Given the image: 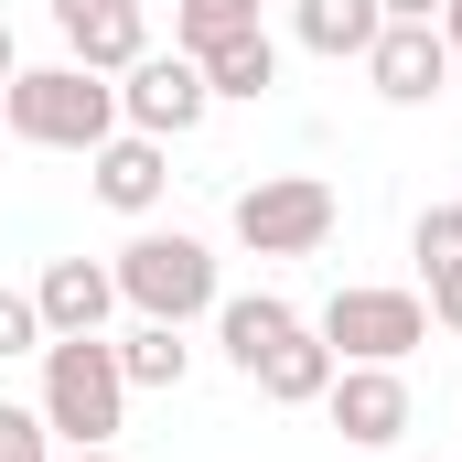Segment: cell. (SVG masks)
Returning <instances> with one entry per match:
<instances>
[{
  "label": "cell",
  "mask_w": 462,
  "mask_h": 462,
  "mask_svg": "<svg viewBox=\"0 0 462 462\" xmlns=\"http://www.w3.org/2000/svg\"><path fill=\"white\" fill-rule=\"evenodd\" d=\"M365 76H376L387 108H430L462 65H452V43H441V22H387V32L365 43Z\"/></svg>",
  "instance_id": "ba28073f"
},
{
  "label": "cell",
  "mask_w": 462,
  "mask_h": 462,
  "mask_svg": "<svg viewBox=\"0 0 462 462\" xmlns=\"http://www.w3.org/2000/svg\"><path fill=\"white\" fill-rule=\"evenodd\" d=\"M247 22H258V0H172V43H183V54L226 43V32H247Z\"/></svg>",
  "instance_id": "e0dca14e"
},
{
  "label": "cell",
  "mask_w": 462,
  "mask_h": 462,
  "mask_svg": "<svg viewBox=\"0 0 462 462\" xmlns=\"http://www.w3.org/2000/svg\"><path fill=\"white\" fill-rule=\"evenodd\" d=\"M87 183H97V205H108V216H151V205L172 194V140L108 129V140L87 151Z\"/></svg>",
  "instance_id": "30bf717a"
},
{
  "label": "cell",
  "mask_w": 462,
  "mask_h": 462,
  "mask_svg": "<svg viewBox=\"0 0 462 462\" xmlns=\"http://www.w3.org/2000/svg\"><path fill=\"white\" fill-rule=\"evenodd\" d=\"M43 11H54L65 54L97 65V76H129V65L151 54V11H140V0H43Z\"/></svg>",
  "instance_id": "9c48e42d"
},
{
  "label": "cell",
  "mask_w": 462,
  "mask_h": 462,
  "mask_svg": "<svg viewBox=\"0 0 462 462\" xmlns=\"http://www.w3.org/2000/svg\"><path fill=\"white\" fill-rule=\"evenodd\" d=\"M216 118V87H205V65L172 43V54H140L129 76H118V129H140V140H194Z\"/></svg>",
  "instance_id": "8992f818"
},
{
  "label": "cell",
  "mask_w": 462,
  "mask_h": 462,
  "mask_svg": "<svg viewBox=\"0 0 462 462\" xmlns=\"http://www.w3.org/2000/svg\"><path fill=\"white\" fill-rule=\"evenodd\" d=\"M387 22H441V0H376Z\"/></svg>",
  "instance_id": "7402d4cb"
},
{
  "label": "cell",
  "mask_w": 462,
  "mask_h": 462,
  "mask_svg": "<svg viewBox=\"0 0 462 462\" xmlns=\"http://www.w3.org/2000/svg\"><path fill=\"white\" fill-rule=\"evenodd\" d=\"M32 312H43V345H54V334H108V312H118V269H108V258H43Z\"/></svg>",
  "instance_id": "8fae6325"
},
{
  "label": "cell",
  "mask_w": 462,
  "mask_h": 462,
  "mask_svg": "<svg viewBox=\"0 0 462 462\" xmlns=\"http://www.w3.org/2000/svg\"><path fill=\"white\" fill-rule=\"evenodd\" d=\"M11 76H22V43H11V22H0V87H11Z\"/></svg>",
  "instance_id": "cb8c5ba5"
},
{
  "label": "cell",
  "mask_w": 462,
  "mask_h": 462,
  "mask_svg": "<svg viewBox=\"0 0 462 462\" xmlns=\"http://www.w3.org/2000/svg\"><path fill=\"white\" fill-rule=\"evenodd\" d=\"M0 462H54V430H43V409H11V398H0Z\"/></svg>",
  "instance_id": "d6986e66"
},
{
  "label": "cell",
  "mask_w": 462,
  "mask_h": 462,
  "mask_svg": "<svg viewBox=\"0 0 462 462\" xmlns=\"http://www.w3.org/2000/svg\"><path fill=\"white\" fill-rule=\"evenodd\" d=\"M118 269V301H129V312H140V323H194V312H216V301H226V280H216V247H205V236H129V247H118L108 258Z\"/></svg>",
  "instance_id": "3957f363"
},
{
  "label": "cell",
  "mask_w": 462,
  "mask_h": 462,
  "mask_svg": "<svg viewBox=\"0 0 462 462\" xmlns=\"http://www.w3.org/2000/svg\"><path fill=\"white\" fill-rule=\"evenodd\" d=\"M0 140H11V129H0Z\"/></svg>",
  "instance_id": "484cf974"
},
{
  "label": "cell",
  "mask_w": 462,
  "mask_h": 462,
  "mask_svg": "<svg viewBox=\"0 0 462 462\" xmlns=\"http://www.w3.org/2000/svg\"><path fill=\"white\" fill-rule=\"evenodd\" d=\"M301 334V301H280V291H236V301H216V345H226L236 376H258V355L291 345Z\"/></svg>",
  "instance_id": "7c38bea8"
},
{
  "label": "cell",
  "mask_w": 462,
  "mask_h": 462,
  "mask_svg": "<svg viewBox=\"0 0 462 462\" xmlns=\"http://www.w3.org/2000/svg\"><path fill=\"white\" fill-rule=\"evenodd\" d=\"M312 334L334 345V365H409V355L430 345V301L398 291V280H345Z\"/></svg>",
  "instance_id": "277c9868"
},
{
  "label": "cell",
  "mask_w": 462,
  "mask_h": 462,
  "mask_svg": "<svg viewBox=\"0 0 462 462\" xmlns=\"http://www.w3.org/2000/svg\"><path fill=\"white\" fill-rule=\"evenodd\" d=\"M43 430L76 452V441H118L129 430V376H118V345L108 334H54L43 345Z\"/></svg>",
  "instance_id": "7a4b0ae2"
},
{
  "label": "cell",
  "mask_w": 462,
  "mask_h": 462,
  "mask_svg": "<svg viewBox=\"0 0 462 462\" xmlns=\"http://www.w3.org/2000/svg\"><path fill=\"white\" fill-rule=\"evenodd\" d=\"M430 323H441V334H462V269H452V280H430Z\"/></svg>",
  "instance_id": "44dd1931"
},
{
  "label": "cell",
  "mask_w": 462,
  "mask_h": 462,
  "mask_svg": "<svg viewBox=\"0 0 462 462\" xmlns=\"http://www.w3.org/2000/svg\"><path fill=\"white\" fill-rule=\"evenodd\" d=\"M334 216H345V205H334V183H323V172H258V183L236 194L226 226H236L247 258H312V247L334 236Z\"/></svg>",
  "instance_id": "5b68a950"
},
{
  "label": "cell",
  "mask_w": 462,
  "mask_h": 462,
  "mask_svg": "<svg viewBox=\"0 0 462 462\" xmlns=\"http://www.w3.org/2000/svg\"><path fill=\"white\" fill-rule=\"evenodd\" d=\"M65 462H118V441H76V452H65Z\"/></svg>",
  "instance_id": "d4e9b609"
},
{
  "label": "cell",
  "mask_w": 462,
  "mask_h": 462,
  "mask_svg": "<svg viewBox=\"0 0 462 462\" xmlns=\"http://www.w3.org/2000/svg\"><path fill=\"white\" fill-rule=\"evenodd\" d=\"M0 129L22 140V151H97L118 129V76L97 65H22L11 87H0Z\"/></svg>",
  "instance_id": "6da1fadb"
},
{
  "label": "cell",
  "mask_w": 462,
  "mask_h": 462,
  "mask_svg": "<svg viewBox=\"0 0 462 462\" xmlns=\"http://www.w3.org/2000/svg\"><path fill=\"white\" fill-rule=\"evenodd\" d=\"M441 43H452V65H462V0H441Z\"/></svg>",
  "instance_id": "603a6c76"
},
{
  "label": "cell",
  "mask_w": 462,
  "mask_h": 462,
  "mask_svg": "<svg viewBox=\"0 0 462 462\" xmlns=\"http://www.w3.org/2000/svg\"><path fill=\"white\" fill-rule=\"evenodd\" d=\"M291 32H301V54H323V65H365V43L387 32V11L376 0H291Z\"/></svg>",
  "instance_id": "5bb4252c"
},
{
  "label": "cell",
  "mask_w": 462,
  "mask_h": 462,
  "mask_svg": "<svg viewBox=\"0 0 462 462\" xmlns=\"http://www.w3.org/2000/svg\"><path fill=\"white\" fill-rule=\"evenodd\" d=\"M247 387H258L269 409H323V387H334V345L301 323L291 345H269V355H258V376H247Z\"/></svg>",
  "instance_id": "4fadbf2b"
},
{
  "label": "cell",
  "mask_w": 462,
  "mask_h": 462,
  "mask_svg": "<svg viewBox=\"0 0 462 462\" xmlns=\"http://www.w3.org/2000/svg\"><path fill=\"white\" fill-rule=\"evenodd\" d=\"M118 376H129V387H183V376H194V345H183V323H140V334L118 345Z\"/></svg>",
  "instance_id": "2e32d148"
},
{
  "label": "cell",
  "mask_w": 462,
  "mask_h": 462,
  "mask_svg": "<svg viewBox=\"0 0 462 462\" xmlns=\"http://www.w3.org/2000/svg\"><path fill=\"white\" fill-rule=\"evenodd\" d=\"M0 355H43V312H32V291H0Z\"/></svg>",
  "instance_id": "ffe728a7"
},
{
  "label": "cell",
  "mask_w": 462,
  "mask_h": 462,
  "mask_svg": "<svg viewBox=\"0 0 462 462\" xmlns=\"http://www.w3.org/2000/svg\"><path fill=\"white\" fill-rule=\"evenodd\" d=\"M323 420L345 430L355 452H398L420 409H409V376H398V365H334V387H323Z\"/></svg>",
  "instance_id": "52a82bcc"
},
{
  "label": "cell",
  "mask_w": 462,
  "mask_h": 462,
  "mask_svg": "<svg viewBox=\"0 0 462 462\" xmlns=\"http://www.w3.org/2000/svg\"><path fill=\"white\" fill-rule=\"evenodd\" d=\"M194 65H205L216 108H226V97H269V87H280V43H269V22H247V32H226V43H205Z\"/></svg>",
  "instance_id": "9a60e30c"
},
{
  "label": "cell",
  "mask_w": 462,
  "mask_h": 462,
  "mask_svg": "<svg viewBox=\"0 0 462 462\" xmlns=\"http://www.w3.org/2000/svg\"><path fill=\"white\" fill-rule=\"evenodd\" d=\"M409 258H420V280H452V269H462V205H420Z\"/></svg>",
  "instance_id": "ac0fdd59"
}]
</instances>
